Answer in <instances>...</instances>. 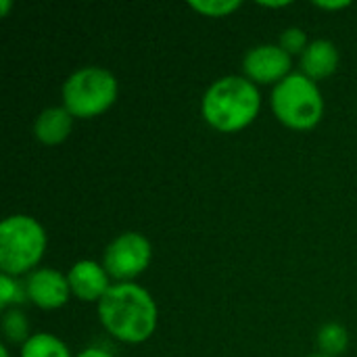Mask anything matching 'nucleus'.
<instances>
[{"instance_id":"9d476101","label":"nucleus","mask_w":357,"mask_h":357,"mask_svg":"<svg viewBox=\"0 0 357 357\" xmlns=\"http://www.w3.org/2000/svg\"><path fill=\"white\" fill-rule=\"evenodd\" d=\"M339 65V50L328 40H314L301 54V69L303 75L310 79H324L335 73Z\"/></svg>"},{"instance_id":"9b49d317","label":"nucleus","mask_w":357,"mask_h":357,"mask_svg":"<svg viewBox=\"0 0 357 357\" xmlns=\"http://www.w3.org/2000/svg\"><path fill=\"white\" fill-rule=\"evenodd\" d=\"M71 123L73 115L65 107H50L38 115L33 123V134L44 144H59L69 136Z\"/></svg>"},{"instance_id":"2eb2a0df","label":"nucleus","mask_w":357,"mask_h":357,"mask_svg":"<svg viewBox=\"0 0 357 357\" xmlns=\"http://www.w3.org/2000/svg\"><path fill=\"white\" fill-rule=\"evenodd\" d=\"M241 0H192L190 8H195L201 15L207 17H226L230 13H234L236 8H241Z\"/></svg>"},{"instance_id":"39448f33","label":"nucleus","mask_w":357,"mask_h":357,"mask_svg":"<svg viewBox=\"0 0 357 357\" xmlns=\"http://www.w3.org/2000/svg\"><path fill=\"white\" fill-rule=\"evenodd\" d=\"M117 98V79L102 67H84L63 84V107L79 119L105 113Z\"/></svg>"},{"instance_id":"4468645a","label":"nucleus","mask_w":357,"mask_h":357,"mask_svg":"<svg viewBox=\"0 0 357 357\" xmlns=\"http://www.w3.org/2000/svg\"><path fill=\"white\" fill-rule=\"evenodd\" d=\"M2 331H4V337L10 341V343H25L29 337V326H27V320L21 312L13 310V312H6L4 314V320H2Z\"/></svg>"},{"instance_id":"f8f14e48","label":"nucleus","mask_w":357,"mask_h":357,"mask_svg":"<svg viewBox=\"0 0 357 357\" xmlns=\"http://www.w3.org/2000/svg\"><path fill=\"white\" fill-rule=\"evenodd\" d=\"M21 357H71L67 345L56 339L54 335L48 333H38L31 335L23 347H21Z\"/></svg>"},{"instance_id":"ddd939ff","label":"nucleus","mask_w":357,"mask_h":357,"mask_svg":"<svg viewBox=\"0 0 357 357\" xmlns=\"http://www.w3.org/2000/svg\"><path fill=\"white\" fill-rule=\"evenodd\" d=\"M318 345H320V349L324 351L322 356L337 357L347 349V345H349V335H347V331H345L341 324H335V322H333V324L322 326V331L318 333Z\"/></svg>"},{"instance_id":"a211bd4d","label":"nucleus","mask_w":357,"mask_h":357,"mask_svg":"<svg viewBox=\"0 0 357 357\" xmlns=\"http://www.w3.org/2000/svg\"><path fill=\"white\" fill-rule=\"evenodd\" d=\"M316 6H320V8H328V10H337V8H347L351 2H347V0H339V2H322V0H316L314 2Z\"/></svg>"},{"instance_id":"0eeeda50","label":"nucleus","mask_w":357,"mask_h":357,"mask_svg":"<svg viewBox=\"0 0 357 357\" xmlns=\"http://www.w3.org/2000/svg\"><path fill=\"white\" fill-rule=\"evenodd\" d=\"M291 54L280 44H261L251 48L243 59L247 79L257 84H280L291 75Z\"/></svg>"},{"instance_id":"dca6fc26","label":"nucleus","mask_w":357,"mask_h":357,"mask_svg":"<svg viewBox=\"0 0 357 357\" xmlns=\"http://www.w3.org/2000/svg\"><path fill=\"white\" fill-rule=\"evenodd\" d=\"M280 48H284L289 54H303L307 48V36L301 27H289L280 33Z\"/></svg>"},{"instance_id":"20e7f679","label":"nucleus","mask_w":357,"mask_h":357,"mask_svg":"<svg viewBox=\"0 0 357 357\" xmlns=\"http://www.w3.org/2000/svg\"><path fill=\"white\" fill-rule=\"evenodd\" d=\"M46 249L44 228L29 215H10L0 224V270L8 276L29 272Z\"/></svg>"},{"instance_id":"1a4fd4ad","label":"nucleus","mask_w":357,"mask_h":357,"mask_svg":"<svg viewBox=\"0 0 357 357\" xmlns=\"http://www.w3.org/2000/svg\"><path fill=\"white\" fill-rule=\"evenodd\" d=\"M67 280H69L71 293L82 301H100L105 293L111 289L105 266L92 259H82L73 264V268L67 274Z\"/></svg>"},{"instance_id":"423d86ee","label":"nucleus","mask_w":357,"mask_h":357,"mask_svg":"<svg viewBox=\"0 0 357 357\" xmlns=\"http://www.w3.org/2000/svg\"><path fill=\"white\" fill-rule=\"evenodd\" d=\"M153 257L151 241L140 232H123L119 234L105 251V270L109 276L128 282L142 274Z\"/></svg>"},{"instance_id":"4be33fe9","label":"nucleus","mask_w":357,"mask_h":357,"mask_svg":"<svg viewBox=\"0 0 357 357\" xmlns=\"http://www.w3.org/2000/svg\"><path fill=\"white\" fill-rule=\"evenodd\" d=\"M0 357H8V351H6V347H0Z\"/></svg>"},{"instance_id":"f03ea898","label":"nucleus","mask_w":357,"mask_h":357,"mask_svg":"<svg viewBox=\"0 0 357 357\" xmlns=\"http://www.w3.org/2000/svg\"><path fill=\"white\" fill-rule=\"evenodd\" d=\"M261 96L257 86L241 75H226L209 86L203 96V117L218 132H238L259 113Z\"/></svg>"},{"instance_id":"aec40b11","label":"nucleus","mask_w":357,"mask_h":357,"mask_svg":"<svg viewBox=\"0 0 357 357\" xmlns=\"http://www.w3.org/2000/svg\"><path fill=\"white\" fill-rule=\"evenodd\" d=\"M259 4H261V6H270V8H282V6H289L291 2L284 0V2H259Z\"/></svg>"},{"instance_id":"5701e85b","label":"nucleus","mask_w":357,"mask_h":357,"mask_svg":"<svg viewBox=\"0 0 357 357\" xmlns=\"http://www.w3.org/2000/svg\"><path fill=\"white\" fill-rule=\"evenodd\" d=\"M312 357H328V356H312Z\"/></svg>"},{"instance_id":"6ab92c4d","label":"nucleus","mask_w":357,"mask_h":357,"mask_svg":"<svg viewBox=\"0 0 357 357\" xmlns=\"http://www.w3.org/2000/svg\"><path fill=\"white\" fill-rule=\"evenodd\" d=\"M77 357H113L109 351H102V349H96V347H92V349H86V351H82Z\"/></svg>"},{"instance_id":"7ed1b4c3","label":"nucleus","mask_w":357,"mask_h":357,"mask_svg":"<svg viewBox=\"0 0 357 357\" xmlns=\"http://www.w3.org/2000/svg\"><path fill=\"white\" fill-rule=\"evenodd\" d=\"M272 109L278 121L293 130H312L324 113V98L314 79L291 73L272 90Z\"/></svg>"},{"instance_id":"f3484780","label":"nucleus","mask_w":357,"mask_h":357,"mask_svg":"<svg viewBox=\"0 0 357 357\" xmlns=\"http://www.w3.org/2000/svg\"><path fill=\"white\" fill-rule=\"evenodd\" d=\"M17 282L8 274H0V307L6 310L17 299Z\"/></svg>"},{"instance_id":"6e6552de","label":"nucleus","mask_w":357,"mask_h":357,"mask_svg":"<svg viewBox=\"0 0 357 357\" xmlns=\"http://www.w3.org/2000/svg\"><path fill=\"white\" fill-rule=\"evenodd\" d=\"M27 295L42 310H59L69 301V280L56 270L40 268L27 278Z\"/></svg>"},{"instance_id":"f257e3e1","label":"nucleus","mask_w":357,"mask_h":357,"mask_svg":"<svg viewBox=\"0 0 357 357\" xmlns=\"http://www.w3.org/2000/svg\"><path fill=\"white\" fill-rule=\"evenodd\" d=\"M100 324L123 343H142L157 328V305L149 291L132 282L111 284L98 301Z\"/></svg>"},{"instance_id":"412c9836","label":"nucleus","mask_w":357,"mask_h":357,"mask_svg":"<svg viewBox=\"0 0 357 357\" xmlns=\"http://www.w3.org/2000/svg\"><path fill=\"white\" fill-rule=\"evenodd\" d=\"M8 8H10V2H8V0H2V2H0V15H2V17H6Z\"/></svg>"}]
</instances>
